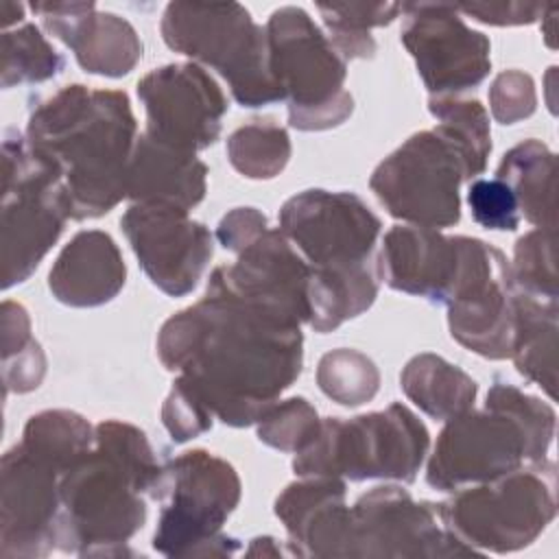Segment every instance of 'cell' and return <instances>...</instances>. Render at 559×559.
Instances as JSON below:
<instances>
[{
	"label": "cell",
	"instance_id": "obj_1",
	"mask_svg": "<svg viewBox=\"0 0 559 559\" xmlns=\"http://www.w3.org/2000/svg\"><path fill=\"white\" fill-rule=\"evenodd\" d=\"M157 356L214 419L245 428L299 378L304 334L301 325L207 284L197 304L164 321Z\"/></svg>",
	"mask_w": 559,
	"mask_h": 559
},
{
	"label": "cell",
	"instance_id": "obj_2",
	"mask_svg": "<svg viewBox=\"0 0 559 559\" xmlns=\"http://www.w3.org/2000/svg\"><path fill=\"white\" fill-rule=\"evenodd\" d=\"M26 140L59 168L74 221L98 218L127 199L138 122L124 92L66 85L33 107Z\"/></svg>",
	"mask_w": 559,
	"mask_h": 559
},
{
	"label": "cell",
	"instance_id": "obj_3",
	"mask_svg": "<svg viewBox=\"0 0 559 559\" xmlns=\"http://www.w3.org/2000/svg\"><path fill=\"white\" fill-rule=\"evenodd\" d=\"M162 465L146 435L127 421L94 426V445L59 478L57 548L79 557L131 555L127 542L146 522Z\"/></svg>",
	"mask_w": 559,
	"mask_h": 559
},
{
	"label": "cell",
	"instance_id": "obj_4",
	"mask_svg": "<svg viewBox=\"0 0 559 559\" xmlns=\"http://www.w3.org/2000/svg\"><path fill=\"white\" fill-rule=\"evenodd\" d=\"M240 478L225 459L194 448L162 465L151 493L162 502L153 548L164 557H231L238 542L223 524L240 502Z\"/></svg>",
	"mask_w": 559,
	"mask_h": 559
},
{
	"label": "cell",
	"instance_id": "obj_5",
	"mask_svg": "<svg viewBox=\"0 0 559 559\" xmlns=\"http://www.w3.org/2000/svg\"><path fill=\"white\" fill-rule=\"evenodd\" d=\"M430 435L404 404L349 419L325 417L317 437L295 452L297 476H334L349 480L413 483L426 461Z\"/></svg>",
	"mask_w": 559,
	"mask_h": 559
},
{
	"label": "cell",
	"instance_id": "obj_6",
	"mask_svg": "<svg viewBox=\"0 0 559 559\" xmlns=\"http://www.w3.org/2000/svg\"><path fill=\"white\" fill-rule=\"evenodd\" d=\"M166 46L216 70L242 107L284 100L269 70L266 31L238 2H170L162 15Z\"/></svg>",
	"mask_w": 559,
	"mask_h": 559
},
{
	"label": "cell",
	"instance_id": "obj_7",
	"mask_svg": "<svg viewBox=\"0 0 559 559\" xmlns=\"http://www.w3.org/2000/svg\"><path fill=\"white\" fill-rule=\"evenodd\" d=\"M557 465L533 461L485 483L465 485L439 502L450 533L474 552L531 546L557 515Z\"/></svg>",
	"mask_w": 559,
	"mask_h": 559
},
{
	"label": "cell",
	"instance_id": "obj_8",
	"mask_svg": "<svg viewBox=\"0 0 559 559\" xmlns=\"http://www.w3.org/2000/svg\"><path fill=\"white\" fill-rule=\"evenodd\" d=\"M2 288L26 282L59 240L70 199L59 168L15 129L2 142Z\"/></svg>",
	"mask_w": 559,
	"mask_h": 559
},
{
	"label": "cell",
	"instance_id": "obj_9",
	"mask_svg": "<svg viewBox=\"0 0 559 559\" xmlns=\"http://www.w3.org/2000/svg\"><path fill=\"white\" fill-rule=\"evenodd\" d=\"M269 70L288 103V122L299 131L338 127L354 111L345 90L347 61L301 7H280L266 26Z\"/></svg>",
	"mask_w": 559,
	"mask_h": 559
},
{
	"label": "cell",
	"instance_id": "obj_10",
	"mask_svg": "<svg viewBox=\"0 0 559 559\" xmlns=\"http://www.w3.org/2000/svg\"><path fill=\"white\" fill-rule=\"evenodd\" d=\"M467 179L459 148L435 127L413 133L384 157L369 188L384 210L408 225L452 227L461 218V183Z\"/></svg>",
	"mask_w": 559,
	"mask_h": 559
},
{
	"label": "cell",
	"instance_id": "obj_11",
	"mask_svg": "<svg viewBox=\"0 0 559 559\" xmlns=\"http://www.w3.org/2000/svg\"><path fill=\"white\" fill-rule=\"evenodd\" d=\"M513 297L515 284L504 253L480 238L461 236V269L445 304L452 338L483 358H509Z\"/></svg>",
	"mask_w": 559,
	"mask_h": 559
},
{
	"label": "cell",
	"instance_id": "obj_12",
	"mask_svg": "<svg viewBox=\"0 0 559 559\" xmlns=\"http://www.w3.org/2000/svg\"><path fill=\"white\" fill-rule=\"evenodd\" d=\"M474 555L445 526L439 504L417 502L395 485L362 493L349 513L345 557H461Z\"/></svg>",
	"mask_w": 559,
	"mask_h": 559
},
{
	"label": "cell",
	"instance_id": "obj_13",
	"mask_svg": "<svg viewBox=\"0 0 559 559\" xmlns=\"http://www.w3.org/2000/svg\"><path fill=\"white\" fill-rule=\"evenodd\" d=\"M280 231L310 269H345L376 262L382 223L354 192L312 188L282 205Z\"/></svg>",
	"mask_w": 559,
	"mask_h": 559
},
{
	"label": "cell",
	"instance_id": "obj_14",
	"mask_svg": "<svg viewBox=\"0 0 559 559\" xmlns=\"http://www.w3.org/2000/svg\"><path fill=\"white\" fill-rule=\"evenodd\" d=\"M400 39L415 59L430 96L459 94L480 85L491 70V44L467 26L454 4H402Z\"/></svg>",
	"mask_w": 559,
	"mask_h": 559
},
{
	"label": "cell",
	"instance_id": "obj_15",
	"mask_svg": "<svg viewBox=\"0 0 559 559\" xmlns=\"http://www.w3.org/2000/svg\"><path fill=\"white\" fill-rule=\"evenodd\" d=\"M528 463L520 426L500 408L465 411L445 421L426 465V483L439 491L491 480Z\"/></svg>",
	"mask_w": 559,
	"mask_h": 559
},
{
	"label": "cell",
	"instance_id": "obj_16",
	"mask_svg": "<svg viewBox=\"0 0 559 559\" xmlns=\"http://www.w3.org/2000/svg\"><path fill=\"white\" fill-rule=\"evenodd\" d=\"M146 133L181 151L212 146L223 129L227 98L214 76L194 61L168 63L138 81Z\"/></svg>",
	"mask_w": 559,
	"mask_h": 559
},
{
	"label": "cell",
	"instance_id": "obj_17",
	"mask_svg": "<svg viewBox=\"0 0 559 559\" xmlns=\"http://www.w3.org/2000/svg\"><path fill=\"white\" fill-rule=\"evenodd\" d=\"M120 227L153 286L170 297L197 288L214 253V238L203 223L177 207L131 203Z\"/></svg>",
	"mask_w": 559,
	"mask_h": 559
},
{
	"label": "cell",
	"instance_id": "obj_18",
	"mask_svg": "<svg viewBox=\"0 0 559 559\" xmlns=\"http://www.w3.org/2000/svg\"><path fill=\"white\" fill-rule=\"evenodd\" d=\"M59 469L15 443L0 463V557H46L57 548Z\"/></svg>",
	"mask_w": 559,
	"mask_h": 559
},
{
	"label": "cell",
	"instance_id": "obj_19",
	"mask_svg": "<svg viewBox=\"0 0 559 559\" xmlns=\"http://www.w3.org/2000/svg\"><path fill=\"white\" fill-rule=\"evenodd\" d=\"M310 264L280 227H269L238 253L234 264L216 266L207 284L301 325L310 319Z\"/></svg>",
	"mask_w": 559,
	"mask_h": 559
},
{
	"label": "cell",
	"instance_id": "obj_20",
	"mask_svg": "<svg viewBox=\"0 0 559 559\" xmlns=\"http://www.w3.org/2000/svg\"><path fill=\"white\" fill-rule=\"evenodd\" d=\"M31 9L90 74L120 79L142 59L135 28L116 13L98 11L94 2H33Z\"/></svg>",
	"mask_w": 559,
	"mask_h": 559
},
{
	"label": "cell",
	"instance_id": "obj_21",
	"mask_svg": "<svg viewBox=\"0 0 559 559\" xmlns=\"http://www.w3.org/2000/svg\"><path fill=\"white\" fill-rule=\"evenodd\" d=\"M376 266L393 290L448 304L461 269V236L421 225H395L382 238Z\"/></svg>",
	"mask_w": 559,
	"mask_h": 559
},
{
	"label": "cell",
	"instance_id": "obj_22",
	"mask_svg": "<svg viewBox=\"0 0 559 559\" xmlns=\"http://www.w3.org/2000/svg\"><path fill=\"white\" fill-rule=\"evenodd\" d=\"M345 480L301 476L275 500V515L288 533V550L297 557H345L352 507L345 504Z\"/></svg>",
	"mask_w": 559,
	"mask_h": 559
},
{
	"label": "cell",
	"instance_id": "obj_23",
	"mask_svg": "<svg viewBox=\"0 0 559 559\" xmlns=\"http://www.w3.org/2000/svg\"><path fill=\"white\" fill-rule=\"evenodd\" d=\"M127 282V266L116 240L100 229H83L59 251L48 288L59 304L96 308L111 301Z\"/></svg>",
	"mask_w": 559,
	"mask_h": 559
},
{
	"label": "cell",
	"instance_id": "obj_24",
	"mask_svg": "<svg viewBox=\"0 0 559 559\" xmlns=\"http://www.w3.org/2000/svg\"><path fill=\"white\" fill-rule=\"evenodd\" d=\"M207 190V166L197 153L166 144L151 133H140L127 177L131 203L168 205L183 212L197 207Z\"/></svg>",
	"mask_w": 559,
	"mask_h": 559
},
{
	"label": "cell",
	"instance_id": "obj_25",
	"mask_svg": "<svg viewBox=\"0 0 559 559\" xmlns=\"http://www.w3.org/2000/svg\"><path fill=\"white\" fill-rule=\"evenodd\" d=\"M559 301L539 299L515 288L511 354L518 373L555 397Z\"/></svg>",
	"mask_w": 559,
	"mask_h": 559
},
{
	"label": "cell",
	"instance_id": "obj_26",
	"mask_svg": "<svg viewBox=\"0 0 559 559\" xmlns=\"http://www.w3.org/2000/svg\"><path fill=\"white\" fill-rule=\"evenodd\" d=\"M520 207V216L539 229L557 231V157L539 140L528 138L509 148L496 170Z\"/></svg>",
	"mask_w": 559,
	"mask_h": 559
},
{
	"label": "cell",
	"instance_id": "obj_27",
	"mask_svg": "<svg viewBox=\"0 0 559 559\" xmlns=\"http://www.w3.org/2000/svg\"><path fill=\"white\" fill-rule=\"evenodd\" d=\"M310 319L308 325L319 332H332L341 323L356 319L378 297L380 275L376 262L345 269H310Z\"/></svg>",
	"mask_w": 559,
	"mask_h": 559
},
{
	"label": "cell",
	"instance_id": "obj_28",
	"mask_svg": "<svg viewBox=\"0 0 559 559\" xmlns=\"http://www.w3.org/2000/svg\"><path fill=\"white\" fill-rule=\"evenodd\" d=\"M400 386L419 411L441 421L469 411L478 393V384L469 373L430 352L417 354L406 362L400 373Z\"/></svg>",
	"mask_w": 559,
	"mask_h": 559
},
{
	"label": "cell",
	"instance_id": "obj_29",
	"mask_svg": "<svg viewBox=\"0 0 559 559\" xmlns=\"http://www.w3.org/2000/svg\"><path fill=\"white\" fill-rule=\"evenodd\" d=\"M20 443L63 474L94 445V426L74 411L50 408L28 417Z\"/></svg>",
	"mask_w": 559,
	"mask_h": 559
},
{
	"label": "cell",
	"instance_id": "obj_30",
	"mask_svg": "<svg viewBox=\"0 0 559 559\" xmlns=\"http://www.w3.org/2000/svg\"><path fill=\"white\" fill-rule=\"evenodd\" d=\"M428 109L437 118V129L459 148L467 179L478 177L491 153L489 114L476 98H463L459 94L430 96Z\"/></svg>",
	"mask_w": 559,
	"mask_h": 559
},
{
	"label": "cell",
	"instance_id": "obj_31",
	"mask_svg": "<svg viewBox=\"0 0 559 559\" xmlns=\"http://www.w3.org/2000/svg\"><path fill=\"white\" fill-rule=\"evenodd\" d=\"M317 9L330 31V41L345 61L373 57L376 39L369 31L391 24L402 13L400 2H319Z\"/></svg>",
	"mask_w": 559,
	"mask_h": 559
},
{
	"label": "cell",
	"instance_id": "obj_32",
	"mask_svg": "<svg viewBox=\"0 0 559 559\" xmlns=\"http://www.w3.org/2000/svg\"><path fill=\"white\" fill-rule=\"evenodd\" d=\"M227 159L247 179H273L290 159L288 131L271 120H251L229 133Z\"/></svg>",
	"mask_w": 559,
	"mask_h": 559
},
{
	"label": "cell",
	"instance_id": "obj_33",
	"mask_svg": "<svg viewBox=\"0 0 559 559\" xmlns=\"http://www.w3.org/2000/svg\"><path fill=\"white\" fill-rule=\"evenodd\" d=\"M63 57L35 24L2 33V87L44 83L63 70Z\"/></svg>",
	"mask_w": 559,
	"mask_h": 559
},
{
	"label": "cell",
	"instance_id": "obj_34",
	"mask_svg": "<svg viewBox=\"0 0 559 559\" xmlns=\"http://www.w3.org/2000/svg\"><path fill=\"white\" fill-rule=\"evenodd\" d=\"M317 384L332 402L356 408L376 397L380 389V371L367 354L338 347L321 356L317 365Z\"/></svg>",
	"mask_w": 559,
	"mask_h": 559
},
{
	"label": "cell",
	"instance_id": "obj_35",
	"mask_svg": "<svg viewBox=\"0 0 559 559\" xmlns=\"http://www.w3.org/2000/svg\"><path fill=\"white\" fill-rule=\"evenodd\" d=\"M485 406L500 408L513 417L526 439L528 463L546 459L557 428V415L550 404L520 391L509 382L496 380L487 393Z\"/></svg>",
	"mask_w": 559,
	"mask_h": 559
},
{
	"label": "cell",
	"instance_id": "obj_36",
	"mask_svg": "<svg viewBox=\"0 0 559 559\" xmlns=\"http://www.w3.org/2000/svg\"><path fill=\"white\" fill-rule=\"evenodd\" d=\"M509 266L518 290L539 299H559L555 231L535 227L520 236Z\"/></svg>",
	"mask_w": 559,
	"mask_h": 559
},
{
	"label": "cell",
	"instance_id": "obj_37",
	"mask_svg": "<svg viewBox=\"0 0 559 559\" xmlns=\"http://www.w3.org/2000/svg\"><path fill=\"white\" fill-rule=\"evenodd\" d=\"M321 419L306 397L277 400L258 421V439L280 452L304 450L319 432Z\"/></svg>",
	"mask_w": 559,
	"mask_h": 559
},
{
	"label": "cell",
	"instance_id": "obj_38",
	"mask_svg": "<svg viewBox=\"0 0 559 559\" xmlns=\"http://www.w3.org/2000/svg\"><path fill=\"white\" fill-rule=\"evenodd\" d=\"M472 218L491 231H513L520 225V207L511 188L500 179H474L467 190Z\"/></svg>",
	"mask_w": 559,
	"mask_h": 559
},
{
	"label": "cell",
	"instance_id": "obj_39",
	"mask_svg": "<svg viewBox=\"0 0 559 559\" xmlns=\"http://www.w3.org/2000/svg\"><path fill=\"white\" fill-rule=\"evenodd\" d=\"M162 421L173 441L183 443L207 432L214 424V415L199 400V395L177 376L170 393L164 400Z\"/></svg>",
	"mask_w": 559,
	"mask_h": 559
},
{
	"label": "cell",
	"instance_id": "obj_40",
	"mask_svg": "<svg viewBox=\"0 0 559 559\" xmlns=\"http://www.w3.org/2000/svg\"><path fill=\"white\" fill-rule=\"evenodd\" d=\"M537 94L531 74L522 70L500 72L489 87V109L500 124H515L535 114Z\"/></svg>",
	"mask_w": 559,
	"mask_h": 559
},
{
	"label": "cell",
	"instance_id": "obj_41",
	"mask_svg": "<svg viewBox=\"0 0 559 559\" xmlns=\"http://www.w3.org/2000/svg\"><path fill=\"white\" fill-rule=\"evenodd\" d=\"M46 373V356L37 341L26 349L2 358L4 393H28L37 389Z\"/></svg>",
	"mask_w": 559,
	"mask_h": 559
},
{
	"label": "cell",
	"instance_id": "obj_42",
	"mask_svg": "<svg viewBox=\"0 0 559 559\" xmlns=\"http://www.w3.org/2000/svg\"><path fill=\"white\" fill-rule=\"evenodd\" d=\"M459 13L474 17L476 22L491 26H520L533 24L539 20L548 4L535 2H472V4H454Z\"/></svg>",
	"mask_w": 559,
	"mask_h": 559
},
{
	"label": "cell",
	"instance_id": "obj_43",
	"mask_svg": "<svg viewBox=\"0 0 559 559\" xmlns=\"http://www.w3.org/2000/svg\"><path fill=\"white\" fill-rule=\"evenodd\" d=\"M266 229H269V221L260 210L236 207L221 218V223L216 227V238L227 251L240 253L255 238H260Z\"/></svg>",
	"mask_w": 559,
	"mask_h": 559
},
{
	"label": "cell",
	"instance_id": "obj_44",
	"mask_svg": "<svg viewBox=\"0 0 559 559\" xmlns=\"http://www.w3.org/2000/svg\"><path fill=\"white\" fill-rule=\"evenodd\" d=\"M247 557H280V555H284V550H282V546L277 544V539H273V537H255V539H251V546L247 548V552H245Z\"/></svg>",
	"mask_w": 559,
	"mask_h": 559
},
{
	"label": "cell",
	"instance_id": "obj_45",
	"mask_svg": "<svg viewBox=\"0 0 559 559\" xmlns=\"http://www.w3.org/2000/svg\"><path fill=\"white\" fill-rule=\"evenodd\" d=\"M0 17H2V26H11L15 22H22L24 17V4L13 2V0H2L0 2Z\"/></svg>",
	"mask_w": 559,
	"mask_h": 559
}]
</instances>
